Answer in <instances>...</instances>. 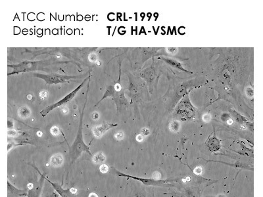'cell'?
I'll return each instance as SVG.
<instances>
[{
    "mask_svg": "<svg viewBox=\"0 0 263 197\" xmlns=\"http://www.w3.org/2000/svg\"><path fill=\"white\" fill-rule=\"evenodd\" d=\"M46 180L52 185L53 187V189L55 190V191L61 197H76V194H73L71 192L70 188L68 189H62V187L61 185H59L58 183H52V181L47 180V178H46Z\"/></svg>",
    "mask_w": 263,
    "mask_h": 197,
    "instance_id": "cell-1",
    "label": "cell"
},
{
    "mask_svg": "<svg viewBox=\"0 0 263 197\" xmlns=\"http://www.w3.org/2000/svg\"><path fill=\"white\" fill-rule=\"evenodd\" d=\"M51 133H52L53 135H57L59 133V129L58 127L53 126L51 129Z\"/></svg>",
    "mask_w": 263,
    "mask_h": 197,
    "instance_id": "cell-8",
    "label": "cell"
},
{
    "mask_svg": "<svg viewBox=\"0 0 263 197\" xmlns=\"http://www.w3.org/2000/svg\"><path fill=\"white\" fill-rule=\"evenodd\" d=\"M105 156L102 153H98L93 158V162L94 164H100L105 160Z\"/></svg>",
    "mask_w": 263,
    "mask_h": 197,
    "instance_id": "cell-5",
    "label": "cell"
},
{
    "mask_svg": "<svg viewBox=\"0 0 263 197\" xmlns=\"http://www.w3.org/2000/svg\"><path fill=\"white\" fill-rule=\"evenodd\" d=\"M47 95H48V93H47V91H41V92H40V96L41 98H46V97L47 96Z\"/></svg>",
    "mask_w": 263,
    "mask_h": 197,
    "instance_id": "cell-11",
    "label": "cell"
},
{
    "mask_svg": "<svg viewBox=\"0 0 263 197\" xmlns=\"http://www.w3.org/2000/svg\"><path fill=\"white\" fill-rule=\"evenodd\" d=\"M38 135H39V136H41V134H42V133H41V132H38Z\"/></svg>",
    "mask_w": 263,
    "mask_h": 197,
    "instance_id": "cell-16",
    "label": "cell"
},
{
    "mask_svg": "<svg viewBox=\"0 0 263 197\" xmlns=\"http://www.w3.org/2000/svg\"><path fill=\"white\" fill-rule=\"evenodd\" d=\"M123 133L122 132H118L117 133H116L115 135V137L116 139H117L118 140H121L122 138H123Z\"/></svg>",
    "mask_w": 263,
    "mask_h": 197,
    "instance_id": "cell-10",
    "label": "cell"
},
{
    "mask_svg": "<svg viewBox=\"0 0 263 197\" xmlns=\"http://www.w3.org/2000/svg\"><path fill=\"white\" fill-rule=\"evenodd\" d=\"M64 159L61 154H55L51 157L50 163L53 167H59L63 164Z\"/></svg>",
    "mask_w": 263,
    "mask_h": 197,
    "instance_id": "cell-2",
    "label": "cell"
},
{
    "mask_svg": "<svg viewBox=\"0 0 263 197\" xmlns=\"http://www.w3.org/2000/svg\"><path fill=\"white\" fill-rule=\"evenodd\" d=\"M28 189H29L30 190H32V189L33 188V184H32V183H29V184L28 185Z\"/></svg>",
    "mask_w": 263,
    "mask_h": 197,
    "instance_id": "cell-14",
    "label": "cell"
},
{
    "mask_svg": "<svg viewBox=\"0 0 263 197\" xmlns=\"http://www.w3.org/2000/svg\"><path fill=\"white\" fill-rule=\"evenodd\" d=\"M89 197H98V196H97V195L96 193H92L89 194Z\"/></svg>",
    "mask_w": 263,
    "mask_h": 197,
    "instance_id": "cell-13",
    "label": "cell"
},
{
    "mask_svg": "<svg viewBox=\"0 0 263 197\" xmlns=\"http://www.w3.org/2000/svg\"><path fill=\"white\" fill-rule=\"evenodd\" d=\"M30 115V111L29 110L26 108V107H22L21 109L19 110V116L20 117L23 118H26Z\"/></svg>",
    "mask_w": 263,
    "mask_h": 197,
    "instance_id": "cell-6",
    "label": "cell"
},
{
    "mask_svg": "<svg viewBox=\"0 0 263 197\" xmlns=\"http://www.w3.org/2000/svg\"><path fill=\"white\" fill-rule=\"evenodd\" d=\"M62 111H63V112H67V111H68V109H67V108H66V107H64L63 109H62Z\"/></svg>",
    "mask_w": 263,
    "mask_h": 197,
    "instance_id": "cell-15",
    "label": "cell"
},
{
    "mask_svg": "<svg viewBox=\"0 0 263 197\" xmlns=\"http://www.w3.org/2000/svg\"><path fill=\"white\" fill-rule=\"evenodd\" d=\"M100 170L101 173L105 174V173L109 171V167L108 166L106 165V164H102V165H101L100 167Z\"/></svg>",
    "mask_w": 263,
    "mask_h": 197,
    "instance_id": "cell-7",
    "label": "cell"
},
{
    "mask_svg": "<svg viewBox=\"0 0 263 197\" xmlns=\"http://www.w3.org/2000/svg\"><path fill=\"white\" fill-rule=\"evenodd\" d=\"M89 59L90 61L94 62V61H96L97 56H96V55H95V54H90L89 56Z\"/></svg>",
    "mask_w": 263,
    "mask_h": 197,
    "instance_id": "cell-9",
    "label": "cell"
},
{
    "mask_svg": "<svg viewBox=\"0 0 263 197\" xmlns=\"http://www.w3.org/2000/svg\"><path fill=\"white\" fill-rule=\"evenodd\" d=\"M7 185H8V191L9 192H11V193L15 194V195H19V196L26 195V194L25 193V191H24V190L17 189L15 187H14L13 185L10 183V182L9 181L7 182Z\"/></svg>",
    "mask_w": 263,
    "mask_h": 197,
    "instance_id": "cell-3",
    "label": "cell"
},
{
    "mask_svg": "<svg viewBox=\"0 0 263 197\" xmlns=\"http://www.w3.org/2000/svg\"><path fill=\"white\" fill-rule=\"evenodd\" d=\"M109 127L107 126V125L106 126L105 125H104V126H97L96 127L94 128L93 131H94V135L97 137H100L101 135H103V134L107 130H109Z\"/></svg>",
    "mask_w": 263,
    "mask_h": 197,
    "instance_id": "cell-4",
    "label": "cell"
},
{
    "mask_svg": "<svg viewBox=\"0 0 263 197\" xmlns=\"http://www.w3.org/2000/svg\"><path fill=\"white\" fill-rule=\"evenodd\" d=\"M70 190H71V192L73 193V194H76V192H77V189H76V188H74V187L70 188Z\"/></svg>",
    "mask_w": 263,
    "mask_h": 197,
    "instance_id": "cell-12",
    "label": "cell"
}]
</instances>
